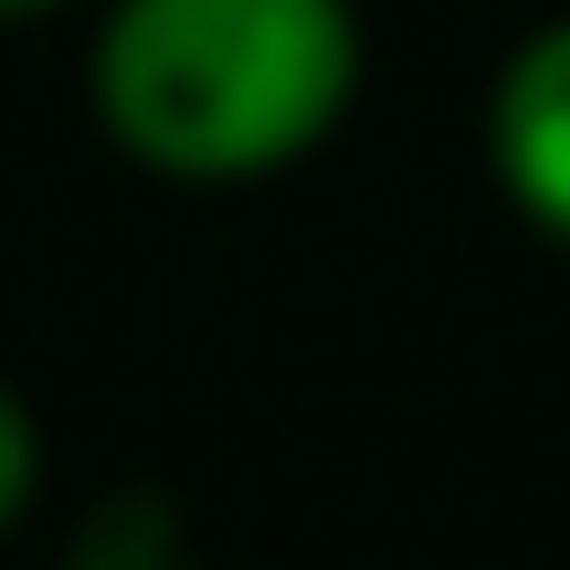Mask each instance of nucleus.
<instances>
[{
    "label": "nucleus",
    "mask_w": 570,
    "mask_h": 570,
    "mask_svg": "<svg viewBox=\"0 0 570 570\" xmlns=\"http://www.w3.org/2000/svg\"><path fill=\"white\" fill-rule=\"evenodd\" d=\"M487 159H497V190L518 202V223L570 244V11L508 53V75L487 96Z\"/></svg>",
    "instance_id": "f03ea898"
},
{
    "label": "nucleus",
    "mask_w": 570,
    "mask_h": 570,
    "mask_svg": "<svg viewBox=\"0 0 570 570\" xmlns=\"http://www.w3.org/2000/svg\"><path fill=\"white\" fill-rule=\"evenodd\" d=\"M63 570H180V518H169L159 497H117V508L85 518V539H75Z\"/></svg>",
    "instance_id": "7ed1b4c3"
},
{
    "label": "nucleus",
    "mask_w": 570,
    "mask_h": 570,
    "mask_svg": "<svg viewBox=\"0 0 570 570\" xmlns=\"http://www.w3.org/2000/svg\"><path fill=\"white\" fill-rule=\"evenodd\" d=\"M32 11H63V0H0V21H32Z\"/></svg>",
    "instance_id": "39448f33"
},
{
    "label": "nucleus",
    "mask_w": 570,
    "mask_h": 570,
    "mask_svg": "<svg viewBox=\"0 0 570 570\" xmlns=\"http://www.w3.org/2000/svg\"><path fill=\"white\" fill-rule=\"evenodd\" d=\"M360 96L348 0H117L96 21V117L159 180H275Z\"/></svg>",
    "instance_id": "f257e3e1"
},
{
    "label": "nucleus",
    "mask_w": 570,
    "mask_h": 570,
    "mask_svg": "<svg viewBox=\"0 0 570 570\" xmlns=\"http://www.w3.org/2000/svg\"><path fill=\"white\" fill-rule=\"evenodd\" d=\"M32 487H42V423H32V402L0 381V529H21Z\"/></svg>",
    "instance_id": "20e7f679"
}]
</instances>
